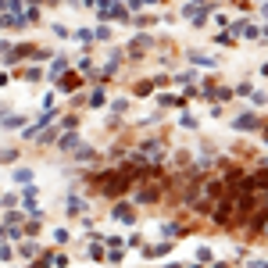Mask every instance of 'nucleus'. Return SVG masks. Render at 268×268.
Here are the masks:
<instances>
[{
  "label": "nucleus",
  "mask_w": 268,
  "mask_h": 268,
  "mask_svg": "<svg viewBox=\"0 0 268 268\" xmlns=\"http://www.w3.org/2000/svg\"><path fill=\"white\" fill-rule=\"evenodd\" d=\"M65 68H68V61H65V58H58V61L50 65V72H47V75H50V79H61V75H65Z\"/></svg>",
  "instance_id": "3"
},
{
  "label": "nucleus",
  "mask_w": 268,
  "mask_h": 268,
  "mask_svg": "<svg viewBox=\"0 0 268 268\" xmlns=\"http://www.w3.org/2000/svg\"><path fill=\"white\" fill-rule=\"evenodd\" d=\"M236 126H240V129H254V126H258V118H251V115H247V118H240Z\"/></svg>",
  "instance_id": "7"
},
{
  "label": "nucleus",
  "mask_w": 268,
  "mask_h": 268,
  "mask_svg": "<svg viewBox=\"0 0 268 268\" xmlns=\"http://www.w3.org/2000/svg\"><path fill=\"white\" fill-rule=\"evenodd\" d=\"M18 201L25 204V211H32V215H40V207H36V190H25V193H18Z\"/></svg>",
  "instance_id": "1"
},
{
  "label": "nucleus",
  "mask_w": 268,
  "mask_h": 268,
  "mask_svg": "<svg viewBox=\"0 0 268 268\" xmlns=\"http://www.w3.org/2000/svg\"><path fill=\"white\" fill-rule=\"evenodd\" d=\"M0 261H11V247H4V243H0Z\"/></svg>",
  "instance_id": "9"
},
{
  "label": "nucleus",
  "mask_w": 268,
  "mask_h": 268,
  "mask_svg": "<svg viewBox=\"0 0 268 268\" xmlns=\"http://www.w3.org/2000/svg\"><path fill=\"white\" fill-rule=\"evenodd\" d=\"M11 179L25 186V183H32V172H29V168H14V172H11Z\"/></svg>",
  "instance_id": "4"
},
{
  "label": "nucleus",
  "mask_w": 268,
  "mask_h": 268,
  "mask_svg": "<svg viewBox=\"0 0 268 268\" xmlns=\"http://www.w3.org/2000/svg\"><path fill=\"white\" fill-rule=\"evenodd\" d=\"M0 204H4V207H14V204H18V193H7V197H0Z\"/></svg>",
  "instance_id": "8"
},
{
  "label": "nucleus",
  "mask_w": 268,
  "mask_h": 268,
  "mask_svg": "<svg viewBox=\"0 0 268 268\" xmlns=\"http://www.w3.org/2000/svg\"><path fill=\"white\" fill-rule=\"evenodd\" d=\"M90 258H93V261H104L108 254H104V247H100V243H93V247H90Z\"/></svg>",
  "instance_id": "5"
},
{
  "label": "nucleus",
  "mask_w": 268,
  "mask_h": 268,
  "mask_svg": "<svg viewBox=\"0 0 268 268\" xmlns=\"http://www.w3.org/2000/svg\"><path fill=\"white\" fill-rule=\"evenodd\" d=\"M79 86H82V79H79V75H61V90H65V93L79 90Z\"/></svg>",
  "instance_id": "2"
},
{
  "label": "nucleus",
  "mask_w": 268,
  "mask_h": 268,
  "mask_svg": "<svg viewBox=\"0 0 268 268\" xmlns=\"http://www.w3.org/2000/svg\"><path fill=\"white\" fill-rule=\"evenodd\" d=\"M0 86H7V75H4V72H0Z\"/></svg>",
  "instance_id": "10"
},
{
  "label": "nucleus",
  "mask_w": 268,
  "mask_h": 268,
  "mask_svg": "<svg viewBox=\"0 0 268 268\" xmlns=\"http://www.w3.org/2000/svg\"><path fill=\"white\" fill-rule=\"evenodd\" d=\"M104 100H108V97H104V90H97V93H93V97H90V104H93V108H100V104H104Z\"/></svg>",
  "instance_id": "6"
}]
</instances>
